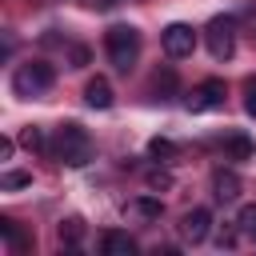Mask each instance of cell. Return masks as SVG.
Masks as SVG:
<instances>
[{"label":"cell","mask_w":256,"mask_h":256,"mask_svg":"<svg viewBox=\"0 0 256 256\" xmlns=\"http://www.w3.org/2000/svg\"><path fill=\"white\" fill-rule=\"evenodd\" d=\"M104 52L120 72H132V64L140 60V32L132 24H112L104 32Z\"/></svg>","instance_id":"6da1fadb"},{"label":"cell","mask_w":256,"mask_h":256,"mask_svg":"<svg viewBox=\"0 0 256 256\" xmlns=\"http://www.w3.org/2000/svg\"><path fill=\"white\" fill-rule=\"evenodd\" d=\"M56 156H60L68 168H84V164L92 160V140H88V132H84L76 120L60 124V132H56Z\"/></svg>","instance_id":"7a4b0ae2"},{"label":"cell","mask_w":256,"mask_h":256,"mask_svg":"<svg viewBox=\"0 0 256 256\" xmlns=\"http://www.w3.org/2000/svg\"><path fill=\"white\" fill-rule=\"evenodd\" d=\"M52 80H56L52 64L32 60V64H20V68H16V76H12V92H16V96H36V92H48Z\"/></svg>","instance_id":"3957f363"},{"label":"cell","mask_w":256,"mask_h":256,"mask_svg":"<svg viewBox=\"0 0 256 256\" xmlns=\"http://www.w3.org/2000/svg\"><path fill=\"white\" fill-rule=\"evenodd\" d=\"M204 44H208V52H212L216 60H228V56L236 52V28H232V20H228V16L208 20V28H204Z\"/></svg>","instance_id":"277c9868"},{"label":"cell","mask_w":256,"mask_h":256,"mask_svg":"<svg viewBox=\"0 0 256 256\" xmlns=\"http://www.w3.org/2000/svg\"><path fill=\"white\" fill-rule=\"evenodd\" d=\"M160 44H164V52H168L172 60H180V56H192L196 32H192V24H168V28L160 32Z\"/></svg>","instance_id":"5b68a950"},{"label":"cell","mask_w":256,"mask_h":256,"mask_svg":"<svg viewBox=\"0 0 256 256\" xmlns=\"http://www.w3.org/2000/svg\"><path fill=\"white\" fill-rule=\"evenodd\" d=\"M208 232H212V212L208 208L184 212V220H180V240L184 244H200V240H208Z\"/></svg>","instance_id":"8992f818"},{"label":"cell","mask_w":256,"mask_h":256,"mask_svg":"<svg viewBox=\"0 0 256 256\" xmlns=\"http://www.w3.org/2000/svg\"><path fill=\"white\" fill-rule=\"evenodd\" d=\"M220 104H224V80H204V84H196L192 96H188V108H192V112H212V108H220Z\"/></svg>","instance_id":"52a82bcc"},{"label":"cell","mask_w":256,"mask_h":256,"mask_svg":"<svg viewBox=\"0 0 256 256\" xmlns=\"http://www.w3.org/2000/svg\"><path fill=\"white\" fill-rule=\"evenodd\" d=\"M212 196L216 200H236L240 196V176L228 172V168H216L212 172Z\"/></svg>","instance_id":"ba28073f"},{"label":"cell","mask_w":256,"mask_h":256,"mask_svg":"<svg viewBox=\"0 0 256 256\" xmlns=\"http://www.w3.org/2000/svg\"><path fill=\"white\" fill-rule=\"evenodd\" d=\"M84 100H88V108H112V84L104 76H92L84 84Z\"/></svg>","instance_id":"9c48e42d"},{"label":"cell","mask_w":256,"mask_h":256,"mask_svg":"<svg viewBox=\"0 0 256 256\" xmlns=\"http://www.w3.org/2000/svg\"><path fill=\"white\" fill-rule=\"evenodd\" d=\"M100 248H104V256H136V240L128 232H104Z\"/></svg>","instance_id":"30bf717a"},{"label":"cell","mask_w":256,"mask_h":256,"mask_svg":"<svg viewBox=\"0 0 256 256\" xmlns=\"http://www.w3.org/2000/svg\"><path fill=\"white\" fill-rule=\"evenodd\" d=\"M56 236H60V244H64V248H76V244H80V236H84V220H80V216H68V220H60Z\"/></svg>","instance_id":"8fae6325"},{"label":"cell","mask_w":256,"mask_h":256,"mask_svg":"<svg viewBox=\"0 0 256 256\" xmlns=\"http://www.w3.org/2000/svg\"><path fill=\"white\" fill-rule=\"evenodd\" d=\"M224 148H228L232 160H248V156H252V140H248V136H228Z\"/></svg>","instance_id":"7c38bea8"},{"label":"cell","mask_w":256,"mask_h":256,"mask_svg":"<svg viewBox=\"0 0 256 256\" xmlns=\"http://www.w3.org/2000/svg\"><path fill=\"white\" fill-rule=\"evenodd\" d=\"M236 228H240L244 236H252V240H256V204H244V208H240V216H236Z\"/></svg>","instance_id":"4fadbf2b"},{"label":"cell","mask_w":256,"mask_h":256,"mask_svg":"<svg viewBox=\"0 0 256 256\" xmlns=\"http://www.w3.org/2000/svg\"><path fill=\"white\" fill-rule=\"evenodd\" d=\"M148 156H156V160H172V156H176V144L164 140V136H156V140H148Z\"/></svg>","instance_id":"5bb4252c"},{"label":"cell","mask_w":256,"mask_h":256,"mask_svg":"<svg viewBox=\"0 0 256 256\" xmlns=\"http://www.w3.org/2000/svg\"><path fill=\"white\" fill-rule=\"evenodd\" d=\"M136 212H140L144 220H160V212H164V204H160L156 196H140V200H136Z\"/></svg>","instance_id":"9a60e30c"},{"label":"cell","mask_w":256,"mask_h":256,"mask_svg":"<svg viewBox=\"0 0 256 256\" xmlns=\"http://www.w3.org/2000/svg\"><path fill=\"white\" fill-rule=\"evenodd\" d=\"M20 144H24V148H28V152H44V132H40V128H32V124H28V128H24V132H20Z\"/></svg>","instance_id":"2e32d148"},{"label":"cell","mask_w":256,"mask_h":256,"mask_svg":"<svg viewBox=\"0 0 256 256\" xmlns=\"http://www.w3.org/2000/svg\"><path fill=\"white\" fill-rule=\"evenodd\" d=\"M0 232L8 236V244H12V248H20V252L28 248V240L20 236V228H16V220H8V216H4V220H0Z\"/></svg>","instance_id":"e0dca14e"},{"label":"cell","mask_w":256,"mask_h":256,"mask_svg":"<svg viewBox=\"0 0 256 256\" xmlns=\"http://www.w3.org/2000/svg\"><path fill=\"white\" fill-rule=\"evenodd\" d=\"M148 188H152V192H168V188H172V176H168L164 168H152V172H148Z\"/></svg>","instance_id":"ac0fdd59"},{"label":"cell","mask_w":256,"mask_h":256,"mask_svg":"<svg viewBox=\"0 0 256 256\" xmlns=\"http://www.w3.org/2000/svg\"><path fill=\"white\" fill-rule=\"evenodd\" d=\"M28 184H32L28 172H4V180H0V188H28Z\"/></svg>","instance_id":"d6986e66"},{"label":"cell","mask_w":256,"mask_h":256,"mask_svg":"<svg viewBox=\"0 0 256 256\" xmlns=\"http://www.w3.org/2000/svg\"><path fill=\"white\" fill-rule=\"evenodd\" d=\"M240 244V228H220L216 232V248H236Z\"/></svg>","instance_id":"ffe728a7"},{"label":"cell","mask_w":256,"mask_h":256,"mask_svg":"<svg viewBox=\"0 0 256 256\" xmlns=\"http://www.w3.org/2000/svg\"><path fill=\"white\" fill-rule=\"evenodd\" d=\"M244 112H248V116H256V76H248V80H244Z\"/></svg>","instance_id":"44dd1931"},{"label":"cell","mask_w":256,"mask_h":256,"mask_svg":"<svg viewBox=\"0 0 256 256\" xmlns=\"http://www.w3.org/2000/svg\"><path fill=\"white\" fill-rule=\"evenodd\" d=\"M152 88H156V92H172V88H176V76H172V72H156Z\"/></svg>","instance_id":"7402d4cb"},{"label":"cell","mask_w":256,"mask_h":256,"mask_svg":"<svg viewBox=\"0 0 256 256\" xmlns=\"http://www.w3.org/2000/svg\"><path fill=\"white\" fill-rule=\"evenodd\" d=\"M72 60H76V68L88 64V48H72Z\"/></svg>","instance_id":"603a6c76"}]
</instances>
